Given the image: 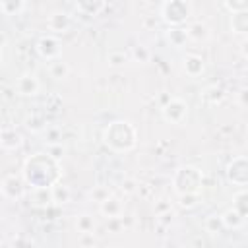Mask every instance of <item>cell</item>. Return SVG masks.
Wrapping results in <instances>:
<instances>
[{
	"label": "cell",
	"instance_id": "cell-11",
	"mask_svg": "<svg viewBox=\"0 0 248 248\" xmlns=\"http://www.w3.org/2000/svg\"><path fill=\"white\" fill-rule=\"evenodd\" d=\"M122 202L116 198V196H108L105 202H101L99 203V209H101V213L107 217V219H118L120 215H122Z\"/></svg>",
	"mask_w": 248,
	"mask_h": 248
},
{
	"label": "cell",
	"instance_id": "cell-29",
	"mask_svg": "<svg viewBox=\"0 0 248 248\" xmlns=\"http://www.w3.org/2000/svg\"><path fill=\"white\" fill-rule=\"evenodd\" d=\"M244 200H246V190L236 192V194H234V198H232V207H234L240 215H244V217H246V205H244Z\"/></svg>",
	"mask_w": 248,
	"mask_h": 248
},
{
	"label": "cell",
	"instance_id": "cell-25",
	"mask_svg": "<svg viewBox=\"0 0 248 248\" xmlns=\"http://www.w3.org/2000/svg\"><path fill=\"white\" fill-rule=\"evenodd\" d=\"M203 227H205V231L211 232V234L221 232V231L225 229V227H223V221H221V215H209V217L205 219Z\"/></svg>",
	"mask_w": 248,
	"mask_h": 248
},
{
	"label": "cell",
	"instance_id": "cell-13",
	"mask_svg": "<svg viewBox=\"0 0 248 248\" xmlns=\"http://www.w3.org/2000/svg\"><path fill=\"white\" fill-rule=\"evenodd\" d=\"M21 141H23L21 134L14 128H6V130L0 132V145L4 149H16V147L21 145Z\"/></svg>",
	"mask_w": 248,
	"mask_h": 248
},
{
	"label": "cell",
	"instance_id": "cell-18",
	"mask_svg": "<svg viewBox=\"0 0 248 248\" xmlns=\"http://www.w3.org/2000/svg\"><path fill=\"white\" fill-rule=\"evenodd\" d=\"M48 72H50V76L54 79H64V78H68L70 68L62 58H54V60L48 62Z\"/></svg>",
	"mask_w": 248,
	"mask_h": 248
},
{
	"label": "cell",
	"instance_id": "cell-12",
	"mask_svg": "<svg viewBox=\"0 0 248 248\" xmlns=\"http://www.w3.org/2000/svg\"><path fill=\"white\" fill-rule=\"evenodd\" d=\"M182 68L190 78H198L203 72V58L198 54H186L182 58Z\"/></svg>",
	"mask_w": 248,
	"mask_h": 248
},
{
	"label": "cell",
	"instance_id": "cell-6",
	"mask_svg": "<svg viewBox=\"0 0 248 248\" xmlns=\"http://www.w3.org/2000/svg\"><path fill=\"white\" fill-rule=\"evenodd\" d=\"M163 112V118L170 124H180L186 116H188V105L182 101V99H170L165 103V107L161 108Z\"/></svg>",
	"mask_w": 248,
	"mask_h": 248
},
{
	"label": "cell",
	"instance_id": "cell-15",
	"mask_svg": "<svg viewBox=\"0 0 248 248\" xmlns=\"http://www.w3.org/2000/svg\"><path fill=\"white\" fill-rule=\"evenodd\" d=\"M221 221H223V227H225V229H240V227L244 225L246 217L240 215L234 207H229V209L221 215Z\"/></svg>",
	"mask_w": 248,
	"mask_h": 248
},
{
	"label": "cell",
	"instance_id": "cell-17",
	"mask_svg": "<svg viewBox=\"0 0 248 248\" xmlns=\"http://www.w3.org/2000/svg\"><path fill=\"white\" fill-rule=\"evenodd\" d=\"M231 29L236 35H246L248 31V12H240V14H232L231 16Z\"/></svg>",
	"mask_w": 248,
	"mask_h": 248
},
{
	"label": "cell",
	"instance_id": "cell-24",
	"mask_svg": "<svg viewBox=\"0 0 248 248\" xmlns=\"http://www.w3.org/2000/svg\"><path fill=\"white\" fill-rule=\"evenodd\" d=\"M76 8L79 12H83L85 16H97L105 8V2H78Z\"/></svg>",
	"mask_w": 248,
	"mask_h": 248
},
{
	"label": "cell",
	"instance_id": "cell-16",
	"mask_svg": "<svg viewBox=\"0 0 248 248\" xmlns=\"http://www.w3.org/2000/svg\"><path fill=\"white\" fill-rule=\"evenodd\" d=\"M186 33H188V39H194V41H205L209 37V27L202 21H192L188 23L186 27Z\"/></svg>",
	"mask_w": 248,
	"mask_h": 248
},
{
	"label": "cell",
	"instance_id": "cell-35",
	"mask_svg": "<svg viewBox=\"0 0 248 248\" xmlns=\"http://www.w3.org/2000/svg\"><path fill=\"white\" fill-rule=\"evenodd\" d=\"M134 190H136V182H134V180H126V182H122V192L132 194Z\"/></svg>",
	"mask_w": 248,
	"mask_h": 248
},
{
	"label": "cell",
	"instance_id": "cell-31",
	"mask_svg": "<svg viewBox=\"0 0 248 248\" xmlns=\"http://www.w3.org/2000/svg\"><path fill=\"white\" fill-rule=\"evenodd\" d=\"M178 203L182 205V207H196L198 205V194H182V196H178Z\"/></svg>",
	"mask_w": 248,
	"mask_h": 248
},
{
	"label": "cell",
	"instance_id": "cell-23",
	"mask_svg": "<svg viewBox=\"0 0 248 248\" xmlns=\"http://www.w3.org/2000/svg\"><path fill=\"white\" fill-rule=\"evenodd\" d=\"M128 60H130V54L124 52V50H110L108 56H107V62H108V66H112V68H120V66H124Z\"/></svg>",
	"mask_w": 248,
	"mask_h": 248
},
{
	"label": "cell",
	"instance_id": "cell-22",
	"mask_svg": "<svg viewBox=\"0 0 248 248\" xmlns=\"http://www.w3.org/2000/svg\"><path fill=\"white\" fill-rule=\"evenodd\" d=\"M52 202H56V203H68L70 202V198H72V192H70V188L68 186H64V184H54L52 188Z\"/></svg>",
	"mask_w": 248,
	"mask_h": 248
},
{
	"label": "cell",
	"instance_id": "cell-27",
	"mask_svg": "<svg viewBox=\"0 0 248 248\" xmlns=\"http://www.w3.org/2000/svg\"><path fill=\"white\" fill-rule=\"evenodd\" d=\"M221 6H223L225 10H229L231 16H232V14H240V12H248V2H246V0H238V2H229V0H225Z\"/></svg>",
	"mask_w": 248,
	"mask_h": 248
},
{
	"label": "cell",
	"instance_id": "cell-7",
	"mask_svg": "<svg viewBox=\"0 0 248 248\" xmlns=\"http://www.w3.org/2000/svg\"><path fill=\"white\" fill-rule=\"evenodd\" d=\"M227 178L232 182V184H238V186H244L248 182V165H246V157H234L229 167H227Z\"/></svg>",
	"mask_w": 248,
	"mask_h": 248
},
{
	"label": "cell",
	"instance_id": "cell-14",
	"mask_svg": "<svg viewBox=\"0 0 248 248\" xmlns=\"http://www.w3.org/2000/svg\"><path fill=\"white\" fill-rule=\"evenodd\" d=\"M165 35H167V41L170 43V46H174V48L184 46L186 41H188L186 27H169V29L165 31Z\"/></svg>",
	"mask_w": 248,
	"mask_h": 248
},
{
	"label": "cell",
	"instance_id": "cell-4",
	"mask_svg": "<svg viewBox=\"0 0 248 248\" xmlns=\"http://www.w3.org/2000/svg\"><path fill=\"white\" fill-rule=\"evenodd\" d=\"M192 16V4L186 0H169L161 4V17L169 27H182Z\"/></svg>",
	"mask_w": 248,
	"mask_h": 248
},
{
	"label": "cell",
	"instance_id": "cell-36",
	"mask_svg": "<svg viewBox=\"0 0 248 248\" xmlns=\"http://www.w3.org/2000/svg\"><path fill=\"white\" fill-rule=\"evenodd\" d=\"M2 60H4V50H2V46H0V64H2Z\"/></svg>",
	"mask_w": 248,
	"mask_h": 248
},
{
	"label": "cell",
	"instance_id": "cell-30",
	"mask_svg": "<svg viewBox=\"0 0 248 248\" xmlns=\"http://www.w3.org/2000/svg\"><path fill=\"white\" fill-rule=\"evenodd\" d=\"M12 248H33V240L27 234H16L12 238Z\"/></svg>",
	"mask_w": 248,
	"mask_h": 248
},
{
	"label": "cell",
	"instance_id": "cell-34",
	"mask_svg": "<svg viewBox=\"0 0 248 248\" xmlns=\"http://www.w3.org/2000/svg\"><path fill=\"white\" fill-rule=\"evenodd\" d=\"M108 196H110V194H108V190H105L103 186H97V188L91 192V198H95V202H99V203H101V202H105Z\"/></svg>",
	"mask_w": 248,
	"mask_h": 248
},
{
	"label": "cell",
	"instance_id": "cell-28",
	"mask_svg": "<svg viewBox=\"0 0 248 248\" xmlns=\"http://www.w3.org/2000/svg\"><path fill=\"white\" fill-rule=\"evenodd\" d=\"M128 54H130V58H134V60H138V62H141V64L149 62V56H151L149 50H147L145 46H141V45H140V46H134Z\"/></svg>",
	"mask_w": 248,
	"mask_h": 248
},
{
	"label": "cell",
	"instance_id": "cell-5",
	"mask_svg": "<svg viewBox=\"0 0 248 248\" xmlns=\"http://www.w3.org/2000/svg\"><path fill=\"white\" fill-rule=\"evenodd\" d=\"M35 48H37L39 56L45 58V60H48V62L54 60V58H60V54H62V43H60V39L56 35H50V33L39 37Z\"/></svg>",
	"mask_w": 248,
	"mask_h": 248
},
{
	"label": "cell",
	"instance_id": "cell-20",
	"mask_svg": "<svg viewBox=\"0 0 248 248\" xmlns=\"http://www.w3.org/2000/svg\"><path fill=\"white\" fill-rule=\"evenodd\" d=\"M25 8H27V4L23 0H4V2H0V12L4 16H17Z\"/></svg>",
	"mask_w": 248,
	"mask_h": 248
},
{
	"label": "cell",
	"instance_id": "cell-8",
	"mask_svg": "<svg viewBox=\"0 0 248 248\" xmlns=\"http://www.w3.org/2000/svg\"><path fill=\"white\" fill-rule=\"evenodd\" d=\"M25 180H23V176H17V174H8L4 180H2V184H0V190H2V194L6 196V198H10V200H19L23 194H25Z\"/></svg>",
	"mask_w": 248,
	"mask_h": 248
},
{
	"label": "cell",
	"instance_id": "cell-3",
	"mask_svg": "<svg viewBox=\"0 0 248 248\" xmlns=\"http://www.w3.org/2000/svg\"><path fill=\"white\" fill-rule=\"evenodd\" d=\"M202 182H203L202 170L196 169V167H190V165L180 167L172 176V186H174V192L178 196H182V194H200Z\"/></svg>",
	"mask_w": 248,
	"mask_h": 248
},
{
	"label": "cell",
	"instance_id": "cell-33",
	"mask_svg": "<svg viewBox=\"0 0 248 248\" xmlns=\"http://www.w3.org/2000/svg\"><path fill=\"white\" fill-rule=\"evenodd\" d=\"M62 153H64V147H62V143H50L48 145V157H52L54 161H58L60 157H62Z\"/></svg>",
	"mask_w": 248,
	"mask_h": 248
},
{
	"label": "cell",
	"instance_id": "cell-32",
	"mask_svg": "<svg viewBox=\"0 0 248 248\" xmlns=\"http://www.w3.org/2000/svg\"><path fill=\"white\" fill-rule=\"evenodd\" d=\"M46 124H45V120L41 118V116H31V118H27V128L29 130H35V132H39V130H43Z\"/></svg>",
	"mask_w": 248,
	"mask_h": 248
},
{
	"label": "cell",
	"instance_id": "cell-26",
	"mask_svg": "<svg viewBox=\"0 0 248 248\" xmlns=\"http://www.w3.org/2000/svg\"><path fill=\"white\" fill-rule=\"evenodd\" d=\"M76 227H78V231L83 234V232H93V229H95V221H93V217H89V215H79L78 219H76Z\"/></svg>",
	"mask_w": 248,
	"mask_h": 248
},
{
	"label": "cell",
	"instance_id": "cell-19",
	"mask_svg": "<svg viewBox=\"0 0 248 248\" xmlns=\"http://www.w3.org/2000/svg\"><path fill=\"white\" fill-rule=\"evenodd\" d=\"M33 205L37 207H46L52 202V190L50 188H33Z\"/></svg>",
	"mask_w": 248,
	"mask_h": 248
},
{
	"label": "cell",
	"instance_id": "cell-2",
	"mask_svg": "<svg viewBox=\"0 0 248 248\" xmlns=\"http://www.w3.org/2000/svg\"><path fill=\"white\" fill-rule=\"evenodd\" d=\"M103 141L112 151H128L136 145V128L128 120H114L105 128Z\"/></svg>",
	"mask_w": 248,
	"mask_h": 248
},
{
	"label": "cell",
	"instance_id": "cell-9",
	"mask_svg": "<svg viewBox=\"0 0 248 248\" xmlns=\"http://www.w3.org/2000/svg\"><path fill=\"white\" fill-rule=\"evenodd\" d=\"M39 89H41V83H39L37 76L31 74V72L19 76L17 81H16V91L23 97H35L39 93Z\"/></svg>",
	"mask_w": 248,
	"mask_h": 248
},
{
	"label": "cell",
	"instance_id": "cell-10",
	"mask_svg": "<svg viewBox=\"0 0 248 248\" xmlns=\"http://www.w3.org/2000/svg\"><path fill=\"white\" fill-rule=\"evenodd\" d=\"M72 16L68 12H54L48 16L46 19V27L48 31H52L50 35H56V33H66L70 27H72Z\"/></svg>",
	"mask_w": 248,
	"mask_h": 248
},
{
	"label": "cell",
	"instance_id": "cell-1",
	"mask_svg": "<svg viewBox=\"0 0 248 248\" xmlns=\"http://www.w3.org/2000/svg\"><path fill=\"white\" fill-rule=\"evenodd\" d=\"M23 180L31 184V188H52L60 180L58 161L48 157L46 153H37L25 161Z\"/></svg>",
	"mask_w": 248,
	"mask_h": 248
},
{
	"label": "cell",
	"instance_id": "cell-21",
	"mask_svg": "<svg viewBox=\"0 0 248 248\" xmlns=\"http://www.w3.org/2000/svg\"><path fill=\"white\" fill-rule=\"evenodd\" d=\"M202 99L207 101L209 105H217V103H221V101L225 99V91H223L221 87H217V85H209V87L203 89Z\"/></svg>",
	"mask_w": 248,
	"mask_h": 248
}]
</instances>
